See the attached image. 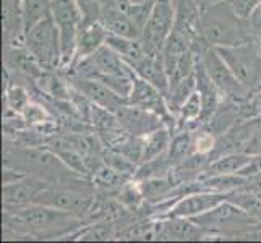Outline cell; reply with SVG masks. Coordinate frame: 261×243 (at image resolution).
I'll return each mask as SVG.
<instances>
[{"label":"cell","mask_w":261,"mask_h":243,"mask_svg":"<svg viewBox=\"0 0 261 243\" xmlns=\"http://www.w3.org/2000/svg\"><path fill=\"white\" fill-rule=\"evenodd\" d=\"M83 226H86L83 218L39 203L4 208L5 235L38 240L65 238L73 237Z\"/></svg>","instance_id":"1"},{"label":"cell","mask_w":261,"mask_h":243,"mask_svg":"<svg viewBox=\"0 0 261 243\" xmlns=\"http://www.w3.org/2000/svg\"><path fill=\"white\" fill-rule=\"evenodd\" d=\"M4 167H12L24 175L46 180L52 185H88L91 178L71 170L56 152L46 146H26L4 140Z\"/></svg>","instance_id":"2"},{"label":"cell","mask_w":261,"mask_h":243,"mask_svg":"<svg viewBox=\"0 0 261 243\" xmlns=\"http://www.w3.org/2000/svg\"><path fill=\"white\" fill-rule=\"evenodd\" d=\"M200 36L214 47H232L251 41L247 20L237 15L230 0L201 8Z\"/></svg>","instance_id":"3"},{"label":"cell","mask_w":261,"mask_h":243,"mask_svg":"<svg viewBox=\"0 0 261 243\" xmlns=\"http://www.w3.org/2000/svg\"><path fill=\"white\" fill-rule=\"evenodd\" d=\"M192 221L208 230L213 238H247L251 230L261 226L259 221L250 218L244 209L227 200Z\"/></svg>","instance_id":"4"},{"label":"cell","mask_w":261,"mask_h":243,"mask_svg":"<svg viewBox=\"0 0 261 243\" xmlns=\"http://www.w3.org/2000/svg\"><path fill=\"white\" fill-rule=\"evenodd\" d=\"M195 50L198 56H200L206 71H208V75L214 81V85L219 88L222 96L239 104L244 102L250 96V91L240 83V79L233 75V71L226 64V60L221 57L218 49L211 46V44L204 42L203 39H198L195 42Z\"/></svg>","instance_id":"5"},{"label":"cell","mask_w":261,"mask_h":243,"mask_svg":"<svg viewBox=\"0 0 261 243\" xmlns=\"http://www.w3.org/2000/svg\"><path fill=\"white\" fill-rule=\"evenodd\" d=\"M24 46L44 70H60L62 49L57 24L52 15L36 23L24 34Z\"/></svg>","instance_id":"6"},{"label":"cell","mask_w":261,"mask_h":243,"mask_svg":"<svg viewBox=\"0 0 261 243\" xmlns=\"http://www.w3.org/2000/svg\"><path fill=\"white\" fill-rule=\"evenodd\" d=\"M96 198L94 183L88 185H49L36 198V203L83 218L89 212Z\"/></svg>","instance_id":"7"},{"label":"cell","mask_w":261,"mask_h":243,"mask_svg":"<svg viewBox=\"0 0 261 243\" xmlns=\"http://www.w3.org/2000/svg\"><path fill=\"white\" fill-rule=\"evenodd\" d=\"M52 18L57 24L60 36V71H65L75 56L78 33L83 24V13L75 4V0H52Z\"/></svg>","instance_id":"8"},{"label":"cell","mask_w":261,"mask_h":243,"mask_svg":"<svg viewBox=\"0 0 261 243\" xmlns=\"http://www.w3.org/2000/svg\"><path fill=\"white\" fill-rule=\"evenodd\" d=\"M216 49L248 91H253L261 85V53L256 41L251 39L240 46Z\"/></svg>","instance_id":"9"},{"label":"cell","mask_w":261,"mask_h":243,"mask_svg":"<svg viewBox=\"0 0 261 243\" xmlns=\"http://www.w3.org/2000/svg\"><path fill=\"white\" fill-rule=\"evenodd\" d=\"M175 10L172 0H154L140 42L149 56H161L166 41L174 30Z\"/></svg>","instance_id":"10"},{"label":"cell","mask_w":261,"mask_h":243,"mask_svg":"<svg viewBox=\"0 0 261 243\" xmlns=\"http://www.w3.org/2000/svg\"><path fill=\"white\" fill-rule=\"evenodd\" d=\"M128 102L137 105V107H141V109H146L149 112L158 114L161 119L166 122V125L170 130L172 131L175 130L177 120H175V117L172 115V112H170L169 105H167L166 93H163L154 85L148 83L146 79H143L137 73L133 75V88H132V93L128 96Z\"/></svg>","instance_id":"11"},{"label":"cell","mask_w":261,"mask_h":243,"mask_svg":"<svg viewBox=\"0 0 261 243\" xmlns=\"http://www.w3.org/2000/svg\"><path fill=\"white\" fill-rule=\"evenodd\" d=\"M64 75L70 81V85L75 86L78 91H82L93 104L104 107L107 111L117 112L122 105L128 102L127 97H122L120 94H117L112 88H109L106 83H102V81H99L96 78H83V76H76L70 73H64Z\"/></svg>","instance_id":"12"},{"label":"cell","mask_w":261,"mask_h":243,"mask_svg":"<svg viewBox=\"0 0 261 243\" xmlns=\"http://www.w3.org/2000/svg\"><path fill=\"white\" fill-rule=\"evenodd\" d=\"M49 185L52 183L33 175H23L13 180V182L4 183V190H2L4 208H15V206H26L36 203V198Z\"/></svg>","instance_id":"13"},{"label":"cell","mask_w":261,"mask_h":243,"mask_svg":"<svg viewBox=\"0 0 261 243\" xmlns=\"http://www.w3.org/2000/svg\"><path fill=\"white\" fill-rule=\"evenodd\" d=\"M115 114L119 117L122 128L132 137H146L148 133L166 127V122L158 114L141 109L130 102L122 105Z\"/></svg>","instance_id":"14"},{"label":"cell","mask_w":261,"mask_h":243,"mask_svg":"<svg viewBox=\"0 0 261 243\" xmlns=\"http://www.w3.org/2000/svg\"><path fill=\"white\" fill-rule=\"evenodd\" d=\"M211 233L188 218H159L154 240H210Z\"/></svg>","instance_id":"15"},{"label":"cell","mask_w":261,"mask_h":243,"mask_svg":"<svg viewBox=\"0 0 261 243\" xmlns=\"http://www.w3.org/2000/svg\"><path fill=\"white\" fill-rule=\"evenodd\" d=\"M226 193L218 192H196L192 195H187L167 211L164 218H188L193 219L196 215L204 214L206 211L213 209L214 206H218L226 200Z\"/></svg>","instance_id":"16"},{"label":"cell","mask_w":261,"mask_h":243,"mask_svg":"<svg viewBox=\"0 0 261 243\" xmlns=\"http://www.w3.org/2000/svg\"><path fill=\"white\" fill-rule=\"evenodd\" d=\"M2 15L4 46L24 44L23 0H2Z\"/></svg>","instance_id":"17"},{"label":"cell","mask_w":261,"mask_h":243,"mask_svg":"<svg viewBox=\"0 0 261 243\" xmlns=\"http://www.w3.org/2000/svg\"><path fill=\"white\" fill-rule=\"evenodd\" d=\"M107 34H109V31L106 30V26L101 21L83 23L82 28H80V33H78L75 56H73V60H71L68 70L75 64H78L80 60L91 57L94 52L101 49L107 41Z\"/></svg>","instance_id":"18"},{"label":"cell","mask_w":261,"mask_h":243,"mask_svg":"<svg viewBox=\"0 0 261 243\" xmlns=\"http://www.w3.org/2000/svg\"><path fill=\"white\" fill-rule=\"evenodd\" d=\"M175 10L174 31L182 33L193 42L201 39L200 36V16L201 8L196 0H172Z\"/></svg>","instance_id":"19"},{"label":"cell","mask_w":261,"mask_h":243,"mask_svg":"<svg viewBox=\"0 0 261 243\" xmlns=\"http://www.w3.org/2000/svg\"><path fill=\"white\" fill-rule=\"evenodd\" d=\"M132 70L138 76L146 79L148 83L154 85L161 91L167 94L170 88V79H169V73L163 64L161 56H149V53H146L137 65L132 67Z\"/></svg>","instance_id":"20"},{"label":"cell","mask_w":261,"mask_h":243,"mask_svg":"<svg viewBox=\"0 0 261 243\" xmlns=\"http://www.w3.org/2000/svg\"><path fill=\"white\" fill-rule=\"evenodd\" d=\"M239 122H240L239 102L230 101V99H224L218 109L214 111V114L208 119V122L203 123L201 127L214 133L216 137H221V134L229 131L232 127H236Z\"/></svg>","instance_id":"21"},{"label":"cell","mask_w":261,"mask_h":243,"mask_svg":"<svg viewBox=\"0 0 261 243\" xmlns=\"http://www.w3.org/2000/svg\"><path fill=\"white\" fill-rule=\"evenodd\" d=\"M251 154H247L244 151L232 152V154L221 156L218 159H213L208 167H206L201 178L213 177V175H229V174H239L242 169L247 166Z\"/></svg>","instance_id":"22"},{"label":"cell","mask_w":261,"mask_h":243,"mask_svg":"<svg viewBox=\"0 0 261 243\" xmlns=\"http://www.w3.org/2000/svg\"><path fill=\"white\" fill-rule=\"evenodd\" d=\"M107 46H111L119 56L125 60L130 68L133 65H137L138 62L146 56V50L143 49L140 39H130V38H122V36L117 34H107Z\"/></svg>","instance_id":"23"},{"label":"cell","mask_w":261,"mask_h":243,"mask_svg":"<svg viewBox=\"0 0 261 243\" xmlns=\"http://www.w3.org/2000/svg\"><path fill=\"white\" fill-rule=\"evenodd\" d=\"M143 195H145V200L148 204H161L166 203L172 192L175 190V182L172 177H159V178H149V180H143L140 182Z\"/></svg>","instance_id":"24"},{"label":"cell","mask_w":261,"mask_h":243,"mask_svg":"<svg viewBox=\"0 0 261 243\" xmlns=\"http://www.w3.org/2000/svg\"><path fill=\"white\" fill-rule=\"evenodd\" d=\"M195 154L193 146V130H175L172 131V140H170V146L167 151V157L172 162V166L180 164L187 157Z\"/></svg>","instance_id":"25"},{"label":"cell","mask_w":261,"mask_h":243,"mask_svg":"<svg viewBox=\"0 0 261 243\" xmlns=\"http://www.w3.org/2000/svg\"><path fill=\"white\" fill-rule=\"evenodd\" d=\"M33 99V89L16 81L5 79V111L21 115Z\"/></svg>","instance_id":"26"},{"label":"cell","mask_w":261,"mask_h":243,"mask_svg":"<svg viewBox=\"0 0 261 243\" xmlns=\"http://www.w3.org/2000/svg\"><path fill=\"white\" fill-rule=\"evenodd\" d=\"M170 140H172V130L167 125L148 133L145 137V146H143V160H149L167 154Z\"/></svg>","instance_id":"27"},{"label":"cell","mask_w":261,"mask_h":243,"mask_svg":"<svg viewBox=\"0 0 261 243\" xmlns=\"http://www.w3.org/2000/svg\"><path fill=\"white\" fill-rule=\"evenodd\" d=\"M195 91H196V76H195V71H193L192 75H188L187 78H184L182 81H178V83H175L174 86L169 88L166 97H167V105H169V109H170V112H172L174 117H177L180 107L184 105V102Z\"/></svg>","instance_id":"28"},{"label":"cell","mask_w":261,"mask_h":243,"mask_svg":"<svg viewBox=\"0 0 261 243\" xmlns=\"http://www.w3.org/2000/svg\"><path fill=\"white\" fill-rule=\"evenodd\" d=\"M172 162L169 160L167 154L159 156L149 160H143L141 164H138L137 172H135V180L143 182V180H149V178H159V177H167L172 172Z\"/></svg>","instance_id":"29"},{"label":"cell","mask_w":261,"mask_h":243,"mask_svg":"<svg viewBox=\"0 0 261 243\" xmlns=\"http://www.w3.org/2000/svg\"><path fill=\"white\" fill-rule=\"evenodd\" d=\"M226 200L237 204L240 209H244L250 218L261 222V193L251 190H239L227 193Z\"/></svg>","instance_id":"30"},{"label":"cell","mask_w":261,"mask_h":243,"mask_svg":"<svg viewBox=\"0 0 261 243\" xmlns=\"http://www.w3.org/2000/svg\"><path fill=\"white\" fill-rule=\"evenodd\" d=\"M24 34L36 23L52 15V0H23Z\"/></svg>","instance_id":"31"},{"label":"cell","mask_w":261,"mask_h":243,"mask_svg":"<svg viewBox=\"0 0 261 243\" xmlns=\"http://www.w3.org/2000/svg\"><path fill=\"white\" fill-rule=\"evenodd\" d=\"M102 159H104V164L109 166L112 169H115L117 172H122L125 175H130V177H135V172H137V164L132 162L128 157H125L122 152L115 151V149H109L106 148L104 149V154H102Z\"/></svg>","instance_id":"32"},{"label":"cell","mask_w":261,"mask_h":243,"mask_svg":"<svg viewBox=\"0 0 261 243\" xmlns=\"http://www.w3.org/2000/svg\"><path fill=\"white\" fill-rule=\"evenodd\" d=\"M216 141L218 137L210 130H206L204 127H198L193 130V146H195V154L200 156H208L211 157L213 151L216 148Z\"/></svg>","instance_id":"33"},{"label":"cell","mask_w":261,"mask_h":243,"mask_svg":"<svg viewBox=\"0 0 261 243\" xmlns=\"http://www.w3.org/2000/svg\"><path fill=\"white\" fill-rule=\"evenodd\" d=\"M143 146H145V137H132L130 134L115 151L122 152L125 157H128L138 166L143 160Z\"/></svg>","instance_id":"34"},{"label":"cell","mask_w":261,"mask_h":243,"mask_svg":"<svg viewBox=\"0 0 261 243\" xmlns=\"http://www.w3.org/2000/svg\"><path fill=\"white\" fill-rule=\"evenodd\" d=\"M75 4L83 13V23L101 21L102 0H75Z\"/></svg>","instance_id":"35"},{"label":"cell","mask_w":261,"mask_h":243,"mask_svg":"<svg viewBox=\"0 0 261 243\" xmlns=\"http://www.w3.org/2000/svg\"><path fill=\"white\" fill-rule=\"evenodd\" d=\"M247 24H248V31H250L251 39L259 42L261 41V4L247 18Z\"/></svg>","instance_id":"36"},{"label":"cell","mask_w":261,"mask_h":243,"mask_svg":"<svg viewBox=\"0 0 261 243\" xmlns=\"http://www.w3.org/2000/svg\"><path fill=\"white\" fill-rule=\"evenodd\" d=\"M251 122H253V120H251ZM253 125H255V130H253V133L250 134V138L247 140L245 146H244V152L251 154V156L259 154V152H261V125H256L255 122H253Z\"/></svg>","instance_id":"37"},{"label":"cell","mask_w":261,"mask_h":243,"mask_svg":"<svg viewBox=\"0 0 261 243\" xmlns=\"http://www.w3.org/2000/svg\"><path fill=\"white\" fill-rule=\"evenodd\" d=\"M230 2H232L233 10L237 12V15L244 18V20H247L251 15V12L261 4V0H230Z\"/></svg>","instance_id":"38"},{"label":"cell","mask_w":261,"mask_h":243,"mask_svg":"<svg viewBox=\"0 0 261 243\" xmlns=\"http://www.w3.org/2000/svg\"><path fill=\"white\" fill-rule=\"evenodd\" d=\"M239 174L247 177V178L261 174V152H259V154H253V156H251L250 160L247 162V166L242 169Z\"/></svg>","instance_id":"39"},{"label":"cell","mask_w":261,"mask_h":243,"mask_svg":"<svg viewBox=\"0 0 261 243\" xmlns=\"http://www.w3.org/2000/svg\"><path fill=\"white\" fill-rule=\"evenodd\" d=\"M219 2H224V0H196V4L200 5V8H206V7L219 4Z\"/></svg>","instance_id":"40"},{"label":"cell","mask_w":261,"mask_h":243,"mask_svg":"<svg viewBox=\"0 0 261 243\" xmlns=\"http://www.w3.org/2000/svg\"><path fill=\"white\" fill-rule=\"evenodd\" d=\"M130 4H145V2H152V0H127Z\"/></svg>","instance_id":"41"},{"label":"cell","mask_w":261,"mask_h":243,"mask_svg":"<svg viewBox=\"0 0 261 243\" xmlns=\"http://www.w3.org/2000/svg\"><path fill=\"white\" fill-rule=\"evenodd\" d=\"M256 42H258V41H256ZM258 49H259V53H261V41L258 42Z\"/></svg>","instance_id":"42"}]
</instances>
